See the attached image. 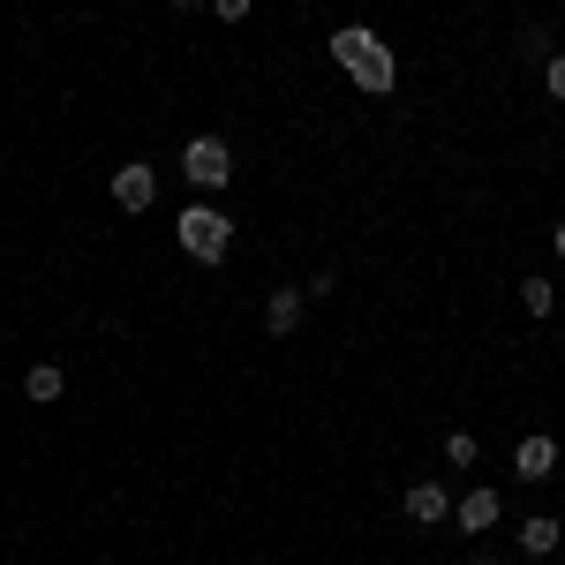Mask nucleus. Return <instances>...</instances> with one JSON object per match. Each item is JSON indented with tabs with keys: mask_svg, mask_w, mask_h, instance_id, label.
<instances>
[{
	"mask_svg": "<svg viewBox=\"0 0 565 565\" xmlns=\"http://www.w3.org/2000/svg\"><path fill=\"white\" fill-rule=\"evenodd\" d=\"M476 452H482L476 430H452V437H445V460H452V468H476Z\"/></svg>",
	"mask_w": 565,
	"mask_h": 565,
	"instance_id": "13",
	"label": "nucleus"
},
{
	"mask_svg": "<svg viewBox=\"0 0 565 565\" xmlns=\"http://www.w3.org/2000/svg\"><path fill=\"white\" fill-rule=\"evenodd\" d=\"M212 15H218V23H242V15H249V0H212Z\"/></svg>",
	"mask_w": 565,
	"mask_h": 565,
	"instance_id": "15",
	"label": "nucleus"
},
{
	"mask_svg": "<svg viewBox=\"0 0 565 565\" xmlns=\"http://www.w3.org/2000/svg\"><path fill=\"white\" fill-rule=\"evenodd\" d=\"M181 174L196 181L204 196H218V189L234 181V151H226V136H189V143H181Z\"/></svg>",
	"mask_w": 565,
	"mask_h": 565,
	"instance_id": "2",
	"label": "nucleus"
},
{
	"mask_svg": "<svg viewBox=\"0 0 565 565\" xmlns=\"http://www.w3.org/2000/svg\"><path fill=\"white\" fill-rule=\"evenodd\" d=\"M295 324H302V287H271V302H264V332L287 340Z\"/></svg>",
	"mask_w": 565,
	"mask_h": 565,
	"instance_id": "8",
	"label": "nucleus"
},
{
	"mask_svg": "<svg viewBox=\"0 0 565 565\" xmlns=\"http://www.w3.org/2000/svg\"><path fill=\"white\" fill-rule=\"evenodd\" d=\"M370 45H385V39H377V31H370V23H340V31H332V39H324V53H332V61H340V68H354V61H362V53H370Z\"/></svg>",
	"mask_w": 565,
	"mask_h": 565,
	"instance_id": "9",
	"label": "nucleus"
},
{
	"mask_svg": "<svg viewBox=\"0 0 565 565\" xmlns=\"http://www.w3.org/2000/svg\"><path fill=\"white\" fill-rule=\"evenodd\" d=\"M498 513H505V498H498V490H468V498H452V527H460V535L498 527Z\"/></svg>",
	"mask_w": 565,
	"mask_h": 565,
	"instance_id": "6",
	"label": "nucleus"
},
{
	"mask_svg": "<svg viewBox=\"0 0 565 565\" xmlns=\"http://www.w3.org/2000/svg\"><path fill=\"white\" fill-rule=\"evenodd\" d=\"M23 392H31L39 407H53V399H61V370H53V362H31V370H23Z\"/></svg>",
	"mask_w": 565,
	"mask_h": 565,
	"instance_id": "11",
	"label": "nucleus"
},
{
	"mask_svg": "<svg viewBox=\"0 0 565 565\" xmlns=\"http://www.w3.org/2000/svg\"><path fill=\"white\" fill-rule=\"evenodd\" d=\"M551 249H558V264H565V218H558V226H551Z\"/></svg>",
	"mask_w": 565,
	"mask_h": 565,
	"instance_id": "16",
	"label": "nucleus"
},
{
	"mask_svg": "<svg viewBox=\"0 0 565 565\" xmlns=\"http://www.w3.org/2000/svg\"><path fill=\"white\" fill-rule=\"evenodd\" d=\"M543 84H551V98H558V106H565V45H558V53H551V61H543Z\"/></svg>",
	"mask_w": 565,
	"mask_h": 565,
	"instance_id": "14",
	"label": "nucleus"
},
{
	"mask_svg": "<svg viewBox=\"0 0 565 565\" xmlns=\"http://www.w3.org/2000/svg\"><path fill=\"white\" fill-rule=\"evenodd\" d=\"M174 242L196 264H226V249H234V218L218 212V204H189V212L174 218Z\"/></svg>",
	"mask_w": 565,
	"mask_h": 565,
	"instance_id": "1",
	"label": "nucleus"
},
{
	"mask_svg": "<svg viewBox=\"0 0 565 565\" xmlns=\"http://www.w3.org/2000/svg\"><path fill=\"white\" fill-rule=\"evenodd\" d=\"M348 76H354V90H362V98H392V84H399V61H392V45H370Z\"/></svg>",
	"mask_w": 565,
	"mask_h": 565,
	"instance_id": "3",
	"label": "nucleus"
},
{
	"mask_svg": "<svg viewBox=\"0 0 565 565\" xmlns=\"http://www.w3.org/2000/svg\"><path fill=\"white\" fill-rule=\"evenodd\" d=\"M521 309L527 317H551V309H558V287H551V279H521Z\"/></svg>",
	"mask_w": 565,
	"mask_h": 565,
	"instance_id": "12",
	"label": "nucleus"
},
{
	"mask_svg": "<svg viewBox=\"0 0 565 565\" xmlns=\"http://www.w3.org/2000/svg\"><path fill=\"white\" fill-rule=\"evenodd\" d=\"M513 476H521V482H551V476H558V437H543V430L521 437V452H513Z\"/></svg>",
	"mask_w": 565,
	"mask_h": 565,
	"instance_id": "5",
	"label": "nucleus"
},
{
	"mask_svg": "<svg viewBox=\"0 0 565 565\" xmlns=\"http://www.w3.org/2000/svg\"><path fill=\"white\" fill-rule=\"evenodd\" d=\"M558 543H565V521H558V513H535V521H521V551H527V558H551Z\"/></svg>",
	"mask_w": 565,
	"mask_h": 565,
	"instance_id": "10",
	"label": "nucleus"
},
{
	"mask_svg": "<svg viewBox=\"0 0 565 565\" xmlns=\"http://www.w3.org/2000/svg\"><path fill=\"white\" fill-rule=\"evenodd\" d=\"M174 8H204V0H174Z\"/></svg>",
	"mask_w": 565,
	"mask_h": 565,
	"instance_id": "17",
	"label": "nucleus"
},
{
	"mask_svg": "<svg viewBox=\"0 0 565 565\" xmlns=\"http://www.w3.org/2000/svg\"><path fill=\"white\" fill-rule=\"evenodd\" d=\"M407 521H415V527H445V521H452L445 482H415V490H407Z\"/></svg>",
	"mask_w": 565,
	"mask_h": 565,
	"instance_id": "7",
	"label": "nucleus"
},
{
	"mask_svg": "<svg viewBox=\"0 0 565 565\" xmlns=\"http://www.w3.org/2000/svg\"><path fill=\"white\" fill-rule=\"evenodd\" d=\"M114 204H121V212H151V204H159V174H151L143 159H136V167H114Z\"/></svg>",
	"mask_w": 565,
	"mask_h": 565,
	"instance_id": "4",
	"label": "nucleus"
}]
</instances>
